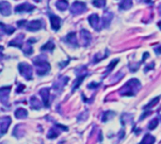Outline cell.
Returning <instances> with one entry per match:
<instances>
[{
	"instance_id": "obj_28",
	"label": "cell",
	"mask_w": 161,
	"mask_h": 144,
	"mask_svg": "<svg viewBox=\"0 0 161 144\" xmlns=\"http://www.w3.org/2000/svg\"><path fill=\"white\" fill-rule=\"evenodd\" d=\"M59 135H60V132L56 130V126H55L54 128L50 129V131H49L48 134H47V137H48L49 138H56Z\"/></svg>"
},
{
	"instance_id": "obj_29",
	"label": "cell",
	"mask_w": 161,
	"mask_h": 144,
	"mask_svg": "<svg viewBox=\"0 0 161 144\" xmlns=\"http://www.w3.org/2000/svg\"><path fill=\"white\" fill-rule=\"evenodd\" d=\"M22 127H23V125H21V124L17 125L13 130V136H15L17 137H21L24 135V131L23 130L20 131V129H22Z\"/></svg>"
},
{
	"instance_id": "obj_26",
	"label": "cell",
	"mask_w": 161,
	"mask_h": 144,
	"mask_svg": "<svg viewBox=\"0 0 161 144\" xmlns=\"http://www.w3.org/2000/svg\"><path fill=\"white\" fill-rule=\"evenodd\" d=\"M115 116V113L112 112V111H106L104 113L103 117H102V122H107V121H110V119H112L113 117Z\"/></svg>"
},
{
	"instance_id": "obj_4",
	"label": "cell",
	"mask_w": 161,
	"mask_h": 144,
	"mask_svg": "<svg viewBox=\"0 0 161 144\" xmlns=\"http://www.w3.org/2000/svg\"><path fill=\"white\" fill-rule=\"evenodd\" d=\"M86 11H87V5L86 3L81 2V1L74 2L70 8V12L73 15H78V14L84 13Z\"/></svg>"
},
{
	"instance_id": "obj_1",
	"label": "cell",
	"mask_w": 161,
	"mask_h": 144,
	"mask_svg": "<svg viewBox=\"0 0 161 144\" xmlns=\"http://www.w3.org/2000/svg\"><path fill=\"white\" fill-rule=\"evenodd\" d=\"M140 88V82L136 78H132L122 87L120 89V94L123 96H134L138 93Z\"/></svg>"
},
{
	"instance_id": "obj_2",
	"label": "cell",
	"mask_w": 161,
	"mask_h": 144,
	"mask_svg": "<svg viewBox=\"0 0 161 144\" xmlns=\"http://www.w3.org/2000/svg\"><path fill=\"white\" fill-rule=\"evenodd\" d=\"M33 63L36 67L37 74L39 75H44L50 71V64L47 62L46 57L43 55L38 56L33 59Z\"/></svg>"
},
{
	"instance_id": "obj_20",
	"label": "cell",
	"mask_w": 161,
	"mask_h": 144,
	"mask_svg": "<svg viewBox=\"0 0 161 144\" xmlns=\"http://www.w3.org/2000/svg\"><path fill=\"white\" fill-rule=\"evenodd\" d=\"M30 108L35 109V110H39V109L41 108V102L35 97V96H32V97L30 98Z\"/></svg>"
},
{
	"instance_id": "obj_14",
	"label": "cell",
	"mask_w": 161,
	"mask_h": 144,
	"mask_svg": "<svg viewBox=\"0 0 161 144\" xmlns=\"http://www.w3.org/2000/svg\"><path fill=\"white\" fill-rule=\"evenodd\" d=\"M0 11H1V13L4 16L10 15L12 12L11 4L9 2H6V1H1V3H0Z\"/></svg>"
},
{
	"instance_id": "obj_25",
	"label": "cell",
	"mask_w": 161,
	"mask_h": 144,
	"mask_svg": "<svg viewBox=\"0 0 161 144\" xmlns=\"http://www.w3.org/2000/svg\"><path fill=\"white\" fill-rule=\"evenodd\" d=\"M55 48V44L52 41H49L47 43H45L44 45H42L41 47V51H53V49Z\"/></svg>"
},
{
	"instance_id": "obj_33",
	"label": "cell",
	"mask_w": 161,
	"mask_h": 144,
	"mask_svg": "<svg viewBox=\"0 0 161 144\" xmlns=\"http://www.w3.org/2000/svg\"><path fill=\"white\" fill-rule=\"evenodd\" d=\"M157 124H158V119H157V118H154V119H153V120L151 121V122L149 123L148 128H149L150 130H154V129L157 126Z\"/></svg>"
},
{
	"instance_id": "obj_18",
	"label": "cell",
	"mask_w": 161,
	"mask_h": 144,
	"mask_svg": "<svg viewBox=\"0 0 161 144\" xmlns=\"http://www.w3.org/2000/svg\"><path fill=\"white\" fill-rule=\"evenodd\" d=\"M32 41H36V40H28L27 41V43H25V46L23 48V52L25 53V55L28 56V55H31L33 53V48H32Z\"/></svg>"
},
{
	"instance_id": "obj_6",
	"label": "cell",
	"mask_w": 161,
	"mask_h": 144,
	"mask_svg": "<svg viewBox=\"0 0 161 144\" xmlns=\"http://www.w3.org/2000/svg\"><path fill=\"white\" fill-rule=\"evenodd\" d=\"M89 23L90 25V26L92 28H94L95 30H100L102 28V26H100V24L102 25L101 21H100V18L98 16V14L96 13H92L89 16Z\"/></svg>"
},
{
	"instance_id": "obj_39",
	"label": "cell",
	"mask_w": 161,
	"mask_h": 144,
	"mask_svg": "<svg viewBox=\"0 0 161 144\" xmlns=\"http://www.w3.org/2000/svg\"><path fill=\"white\" fill-rule=\"evenodd\" d=\"M34 1L38 3V2H41V0H34Z\"/></svg>"
},
{
	"instance_id": "obj_3",
	"label": "cell",
	"mask_w": 161,
	"mask_h": 144,
	"mask_svg": "<svg viewBox=\"0 0 161 144\" xmlns=\"http://www.w3.org/2000/svg\"><path fill=\"white\" fill-rule=\"evenodd\" d=\"M18 68H19L21 75L24 76L27 80H31L33 78V75H32L33 71L30 65H28L26 62H22V63H19Z\"/></svg>"
},
{
	"instance_id": "obj_34",
	"label": "cell",
	"mask_w": 161,
	"mask_h": 144,
	"mask_svg": "<svg viewBox=\"0 0 161 144\" xmlns=\"http://www.w3.org/2000/svg\"><path fill=\"white\" fill-rule=\"evenodd\" d=\"M88 87L89 88H90V89H95V88H97V87H99V84L98 83H90V84H89L88 85Z\"/></svg>"
},
{
	"instance_id": "obj_27",
	"label": "cell",
	"mask_w": 161,
	"mask_h": 144,
	"mask_svg": "<svg viewBox=\"0 0 161 144\" xmlns=\"http://www.w3.org/2000/svg\"><path fill=\"white\" fill-rule=\"evenodd\" d=\"M92 5L96 8H99V9H102L105 6L106 4V1L105 0H92Z\"/></svg>"
},
{
	"instance_id": "obj_17",
	"label": "cell",
	"mask_w": 161,
	"mask_h": 144,
	"mask_svg": "<svg viewBox=\"0 0 161 144\" xmlns=\"http://www.w3.org/2000/svg\"><path fill=\"white\" fill-rule=\"evenodd\" d=\"M80 35H81V39H82V41H83L84 45L85 46L89 45L90 42V40H91L90 33L88 30H86V29H81Z\"/></svg>"
},
{
	"instance_id": "obj_38",
	"label": "cell",
	"mask_w": 161,
	"mask_h": 144,
	"mask_svg": "<svg viewBox=\"0 0 161 144\" xmlns=\"http://www.w3.org/2000/svg\"><path fill=\"white\" fill-rule=\"evenodd\" d=\"M157 26H159V28L161 29V21H160V22H158V24H157Z\"/></svg>"
},
{
	"instance_id": "obj_31",
	"label": "cell",
	"mask_w": 161,
	"mask_h": 144,
	"mask_svg": "<svg viewBox=\"0 0 161 144\" xmlns=\"http://www.w3.org/2000/svg\"><path fill=\"white\" fill-rule=\"evenodd\" d=\"M118 62H119V60H112V61L110 62V64L109 65V67H107V70H106V72L105 73V75H106L107 74H110Z\"/></svg>"
},
{
	"instance_id": "obj_7",
	"label": "cell",
	"mask_w": 161,
	"mask_h": 144,
	"mask_svg": "<svg viewBox=\"0 0 161 144\" xmlns=\"http://www.w3.org/2000/svg\"><path fill=\"white\" fill-rule=\"evenodd\" d=\"M113 19V14L112 12H110V11H105L103 14V17H102V28H107L110 26L111 21Z\"/></svg>"
},
{
	"instance_id": "obj_15",
	"label": "cell",
	"mask_w": 161,
	"mask_h": 144,
	"mask_svg": "<svg viewBox=\"0 0 161 144\" xmlns=\"http://www.w3.org/2000/svg\"><path fill=\"white\" fill-rule=\"evenodd\" d=\"M68 80H69V77H67V76H63V77H61L59 80H57L55 83H54V89H55L56 90H60V89H61L66 84H67V82H68Z\"/></svg>"
},
{
	"instance_id": "obj_10",
	"label": "cell",
	"mask_w": 161,
	"mask_h": 144,
	"mask_svg": "<svg viewBox=\"0 0 161 144\" xmlns=\"http://www.w3.org/2000/svg\"><path fill=\"white\" fill-rule=\"evenodd\" d=\"M11 86L9 87H3L0 89V101L2 102L3 105L8 104V96L11 91Z\"/></svg>"
},
{
	"instance_id": "obj_30",
	"label": "cell",
	"mask_w": 161,
	"mask_h": 144,
	"mask_svg": "<svg viewBox=\"0 0 161 144\" xmlns=\"http://www.w3.org/2000/svg\"><path fill=\"white\" fill-rule=\"evenodd\" d=\"M85 77H86L85 75L77 76V78H76V82H75V84H74V86H73V91H75V90L79 87V85L82 83V81H83V79H84Z\"/></svg>"
},
{
	"instance_id": "obj_36",
	"label": "cell",
	"mask_w": 161,
	"mask_h": 144,
	"mask_svg": "<svg viewBox=\"0 0 161 144\" xmlns=\"http://www.w3.org/2000/svg\"><path fill=\"white\" fill-rule=\"evenodd\" d=\"M154 52H155V54H161V45H160L159 47L155 48V49H154Z\"/></svg>"
},
{
	"instance_id": "obj_11",
	"label": "cell",
	"mask_w": 161,
	"mask_h": 144,
	"mask_svg": "<svg viewBox=\"0 0 161 144\" xmlns=\"http://www.w3.org/2000/svg\"><path fill=\"white\" fill-rule=\"evenodd\" d=\"M35 9V7L33 5H30L28 3H24L21 5H18L17 7H15L14 11L15 12H30Z\"/></svg>"
},
{
	"instance_id": "obj_16",
	"label": "cell",
	"mask_w": 161,
	"mask_h": 144,
	"mask_svg": "<svg viewBox=\"0 0 161 144\" xmlns=\"http://www.w3.org/2000/svg\"><path fill=\"white\" fill-rule=\"evenodd\" d=\"M64 41H65L67 43H69V44H71V45H73V46H75V47H77V46H78L77 41H76V32H71V33H69V34L65 37Z\"/></svg>"
},
{
	"instance_id": "obj_35",
	"label": "cell",
	"mask_w": 161,
	"mask_h": 144,
	"mask_svg": "<svg viewBox=\"0 0 161 144\" xmlns=\"http://www.w3.org/2000/svg\"><path fill=\"white\" fill-rule=\"evenodd\" d=\"M24 89H25V85H22V84H20L19 86H18V88H17V89H16V92H21V91H23L24 90Z\"/></svg>"
},
{
	"instance_id": "obj_23",
	"label": "cell",
	"mask_w": 161,
	"mask_h": 144,
	"mask_svg": "<svg viewBox=\"0 0 161 144\" xmlns=\"http://www.w3.org/2000/svg\"><path fill=\"white\" fill-rule=\"evenodd\" d=\"M155 141V138L150 135V134H146L145 137H143V139L141 140V142L139 144H154Z\"/></svg>"
},
{
	"instance_id": "obj_19",
	"label": "cell",
	"mask_w": 161,
	"mask_h": 144,
	"mask_svg": "<svg viewBox=\"0 0 161 144\" xmlns=\"http://www.w3.org/2000/svg\"><path fill=\"white\" fill-rule=\"evenodd\" d=\"M56 7L61 12L66 11L68 9V7H69L68 0H58V1L56 2Z\"/></svg>"
},
{
	"instance_id": "obj_37",
	"label": "cell",
	"mask_w": 161,
	"mask_h": 144,
	"mask_svg": "<svg viewBox=\"0 0 161 144\" xmlns=\"http://www.w3.org/2000/svg\"><path fill=\"white\" fill-rule=\"evenodd\" d=\"M158 12H159V14L161 15V4L158 5Z\"/></svg>"
},
{
	"instance_id": "obj_12",
	"label": "cell",
	"mask_w": 161,
	"mask_h": 144,
	"mask_svg": "<svg viewBox=\"0 0 161 144\" xmlns=\"http://www.w3.org/2000/svg\"><path fill=\"white\" fill-rule=\"evenodd\" d=\"M49 92L50 89L48 88H43L40 90V94L43 101V105L45 108H49Z\"/></svg>"
},
{
	"instance_id": "obj_22",
	"label": "cell",
	"mask_w": 161,
	"mask_h": 144,
	"mask_svg": "<svg viewBox=\"0 0 161 144\" xmlns=\"http://www.w3.org/2000/svg\"><path fill=\"white\" fill-rule=\"evenodd\" d=\"M14 116L17 119H25L27 117V111L24 108H18L15 112H14Z\"/></svg>"
},
{
	"instance_id": "obj_5",
	"label": "cell",
	"mask_w": 161,
	"mask_h": 144,
	"mask_svg": "<svg viewBox=\"0 0 161 144\" xmlns=\"http://www.w3.org/2000/svg\"><path fill=\"white\" fill-rule=\"evenodd\" d=\"M48 15H49L50 21H51L52 29L56 30V31L59 30L61 28V19L58 15H56L55 13H52V12H49Z\"/></svg>"
},
{
	"instance_id": "obj_21",
	"label": "cell",
	"mask_w": 161,
	"mask_h": 144,
	"mask_svg": "<svg viewBox=\"0 0 161 144\" xmlns=\"http://www.w3.org/2000/svg\"><path fill=\"white\" fill-rule=\"evenodd\" d=\"M132 0H122L121 3L119 4V9L122 10V11H125V10H128L132 7Z\"/></svg>"
},
{
	"instance_id": "obj_24",
	"label": "cell",
	"mask_w": 161,
	"mask_h": 144,
	"mask_svg": "<svg viewBox=\"0 0 161 144\" xmlns=\"http://www.w3.org/2000/svg\"><path fill=\"white\" fill-rule=\"evenodd\" d=\"M1 29H2L3 32H5L8 35H11V34H12L15 31L14 27H12L11 26H8V25H5L4 23H1Z\"/></svg>"
},
{
	"instance_id": "obj_13",
	"label": "cell",
	"mask_w": 161,
	"mask_h": 144,
	"mask_svg": "<svg viewBox=\"0 0 161 144\" xmlns=\"http://www.w3.org/2000/svg\"><path fill=\"white\" fill-rule=\"evenodd\" d=\"M25 39V35L24 34H19L15 39H13L12 41H11L9 42L10 46H16L18 48H23V41Z\"/></svg>"
},
{
	"instance_id": "obj_32",
	"label": "cell",
	"mask_w": 161,
	"mask_h": 144,
	"mask_svg": "<svg viewBox=\"0 0 161 144\" xmlns=\"http://www.w3.org/2000/svg\"><path fill=\"white\" fill-rule=\"evenodd\" d=\"M158 101H159V97H155V98H154V99L152 102H150L148 105H146V106H145L143 108H144V109H147V108H152L153 107H154V106H155V105L158 103Z\"/></svg>"
},
{
	"instance_id": "obj_8",
	"label": "cell",
	"mask_w": 161,
	"mask_h": 144,
	"mask_svg": "<svg viewBox=\"0 0 161 144\" xmlns=\"http://www.w3.org/2000/svg\"><path fill=\"white\" fill-rule=\"evenodd\" d=\"M42 27V22L41 20H33L26 24V28L28 31H37Z\"/></svg>"
},
{
	"instance_id": "obj_9",
	"label": "cell",
	"mask_w": 161,
	"mask_h": 144,
	"mask_svg": "<svg viewBox=\"0 0 161 144\" xmlns=\"http://www.w3.org/2000/svg\"><path fill=\"white\" fill-rule=\"evenodd\" d=\"M12 123V119L11 117H3L0 121V132H1V135H5L6 132L8 131L10 125Z\"/></svg>"
}]
</instances>
